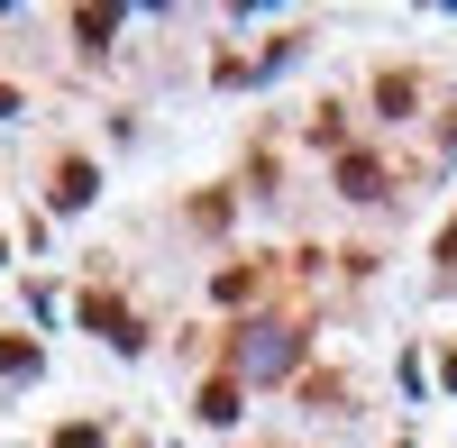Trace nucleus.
<instances>
[{"mask_svg":"<svg viewBox=\"0 0 457 448\" xmlns=\"http://www.w3.org/2000/svg\"><path fill=\"white\" fill-rule=\"evenodd\" d=\"M338 193H348V202H375V193H385V165H375V156H338Z\"/></svg>","mask_w":457,"mask_h":448,"instance_id":"obj_4","label":"nucleus"},{"mask_svg":"<svg viewBox=\"0 0 457 448\" xmlns=\"http://www.w3.org/2000/svg\"><path fill=\"white\" fill-rule=\"evenodd\" d=\"M55 448H101V430H92V421H64V430H55Z\"/></svg>","mask_w":457,"mask_h":448,"instance_id":"obj_9","label":"nucleus"},{"mask_svg":"<svg viewBox=\"0 0 457 448\" xmlns=\"http://www.w3.org/2000/svg\"><path fill=\"white\" fill-rule=\"evenodd\" d=\"M228 357H238V376H293V339H284V329H238V348H228Z\"/></svg>","mask_w":457,"mask_h":448,"instance_id":"obj_1","label":"nucleus"},{"mask_svg":"<svg viewBox=\"0 0 457 448\" xmlns=\"http://www.w3.org/2000/svg\"><path fill=\"white\" fill-rule=\"evenodd\" d=\"M202 421H238V376H211L202 385Z\"/></svg>","mask_w":457,"mask_h":448,"instance_id":"obj_6","label":"nucleus"},{"mask_svg":"<svg viewBox=\"0 0 457 448\" xmlns=\"http://www.w3.org/2000/svg\"><path fill=\"white\" fill-rule=\"evenodd\" d=\"M83 320L101 329V339H120V348H137V320H129V303H110V293H92V303H83Z\"/></svg>","mask_w":457,"mask_h":448,"instance_id":"obj_3","label":"nucleus"},{"mask_svg":"<svg viewBox=\"0 0 457 448\" xmlns=\"http://www.w3.org/2000/svg\"><path fill=\"white\" fill-rule=\"evenodd\" d=\"M28 366H37V348H28V339H0V376H28Z\"/></svg>","mask_w":457,"mask_h":448,"instance_id":"obj_8","label":"nucleus"},{"mask_svg":"<svg viewBox=\"0 0 457 448\" xmlns=\"http://www.w3.org/2000/svg\"><path fill=\"white\" fill-rule=\"evenodd\" d=\"M448 385H457V357H448Z\"/></svg>","mask_w":457,"mask_h":448,"instance_id":"obj_11","label":"nucleus"},{"mask_svg":"<svg viewBox=\"0 0 457 448\" xmlns=\"http://www.w3.org/2000/svg\"><path fill=\"white\" fill-rule=\"evenodd\" d=\"M256 284H265L256 266H228V275H220V303H247V293H256Z\"/></svg>","mask_w":457,"mask_h":448,"instance_id":"obj_7","label":"nucleus"},{"mask_svg":"<svg viewBox=\"0 0 457 448\" xmlns=\"http://www.w3.org/2000/svg\"><path fill=\"white\" fill-rule=\"evenodd\" d=\"M10 110H19V92H10V83H0V120H10Z\"/></svg>","mask_w":457,"mask_h":448,"instance_id":"obj_10","label":"nucleus"},{"mask_svg":"<svg viewBox=\"0 0 457 448\" xmlns=\"http://www.w3.org/2000/svg\"><path fill=\"white\" fill-rule=\"evenodd\" d=\"M92 193H101V174H92L83 156H64V165H55V211H83Z\"/></svg>","mask_w":457,"mask_h":448,"instance_id":"obj_2","label":"nucleus"},{"mask_svg":"<svg viewBox=\"0 0 457 448\" xmlns=\"http://www.w3.org/2000/svg\"><path fill=\"white\" fill-rule=\"evenodd\" d=\"M73 37H83V46H110V37H120V10H101V0H83V10H73Z\"/></svg>","mask_w":457,"mask_h":448,"instance_id":"obj_5","label":"nucleus"}]
</instances>
